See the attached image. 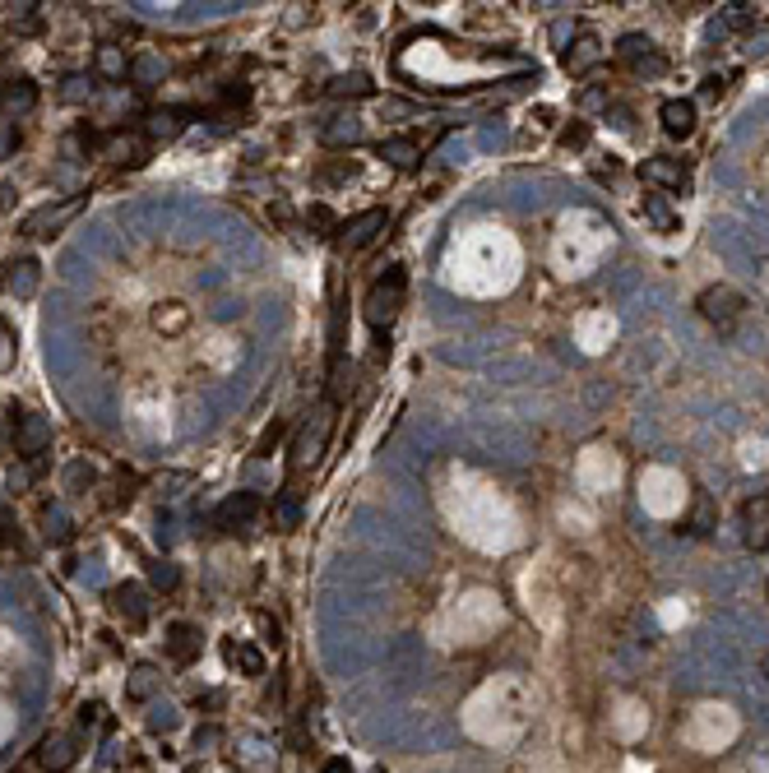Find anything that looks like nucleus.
Segmentation results:
<instances>
[{"label":"nucleus","mask_w":769,"mask_h":773,"mask_svg":"<svg viewBox=\"0 0 769 773\" xmlns=\"http://www.w3.org/2000/svg\"><path fill=\"white\" fill-rule=\"evenodd\" d=\"M218 741V727H205V731H195V746H214Z\"/></svg>","instance_id":"79ce46f5"},{"label":"nucleus","mask_w":769,"mask_h":773,"mask_svg":"<svg viewBox=\"0 0 769 773\" xmlns=\"http://www.w3.org/2000/svg\"><path fill=\"white\" fill-rule=\"evenodd\" d=\"M320 773H353V769H348V760H330V764L320 769Z\"/></svg>","instance_id":"37998d69"},{"label":"nucleus","mask_w":769,"mask_h":773,"mask_svg":"<svg viewBox=\"0 0 769 773\" xmlns=\"http://www.w3.org/2000/svg\"><path fill=\"white\" fill-rule=\"evenodd\" d=\"M37 282H43V264L37 259H28V255H19V259H10L5 264V274H0V288H5L10 297H33L37 292Z\"/></svg>","instance_id":"0eeeda50"},{"label":"nucleus","mask_w":769,"mask_h":773,"mask_svg":"<svg viewBox=\"0 0 769 773\" xmlns=\"http://www.w3.org/2000/svg\"><path fill=\"white\" fill-rule=\"evenodd\" d=\"M695 306H700V315L710 320V324H719V329H733V324L746 315V297H742L737 288H723V282H719V288H704V292H700Z\"/></svg>","instance_id":"7ed1b4c3"},{"label":"nucleus","mask_w":769,"mask_h":773,"mask_svg":"<svg viewBox=\"0 0 769 773\" xmlns=\"http://www.w3.org/2000/svg\"><path fill=\"white\" fill-rule=\"evenodd\" d=\"M228 662L241 667L246 676H265V653L255 644H228Z\"/></svg>","instance_id":"4be33fe9"},{"label":"nucleus","mask_w":769,"mask_h":773,"mask_svg":"<svg viewBox=\"0 0 769 773\" xmlns=\"http://www.w3.org/2000/svg\"><path fill=\"white\" fill-rule=\"evenodd\" d=\"M10 436H14V454H19V459H43V454L51 450V426H47V417L19 408V403H10Z\"/></svg>","instance_id":"f03ea898"},{"label":"nucleus","mask_w":769,"mask_h":773,"mask_svg":"<svg viewBox=\"0 0 769 773\" xmlns=\"http://www.w3.org/2000/svg\"><path fill=\"white\" fill-rule=\"evenodd\" d=\"M74 755H79V750H74V737H60V731H56V737H47L43 746L33 750V769H43V773H66V769L74 764Z\"/></svg>","instance_id":"9d476101"},{"label":"nucleus","mask_w":769,"mask_h":773,"mask_svg":"<svg viewBox=\"0 0 769 773\" xmlns=\"http://www.w3.org/2000/svg\"><path fill=\"white\" fill-rule=\"evenodd\" d=\"M199 648H205V635H199V625H190V621H176L172 630H167V658L172 662H195L199 658Z\"/></svg>","instance_id":"9b49d317"},{"label":"nucleus","mask_w":769,"mask_h":773,"mask_svg":"<svg viewBox=\"0 0 769 773\" xmlns=\"http://www.w3.org/2000/svg\"><path fill=\"white\" fill-rule=\"evenodd\" d=\"M723 89H727V84H723L719 74H710V79H704V97H723Z\"/></svg>","instance_id":"ea45409f"},{"label":"nucleus","mask_w":769,"mask_h":773,"mask_svg":"<svg viewBox=\"0 0 769 773\" xmlns=\"http://www.w3.org/2000/svg\"><path fill=\"white\" fill-rule=\"evenodd\" d=\"M33 107H37V84H33V79L19 74V79H5V84H0V112H5V116H28Z\"/></svg>","instance_id":"f8f14e48"},{"label":"nucleus","mask_w":769,"mask_h":773,"mask_svg":"<svg viewBox=\"0 0 769 773\" xmlns=\"http://www.w3.org/2000/svg\"><path fill=\"white\" fill-rule=\"evenodd\" d=\"M14 205V186H10V181H0V213H5Z\"/></svg>","instance_id":"a19ab883"},{"label":"nucleus","mask_w":769,"mask_h":773,"mask_svg":"<svg viewBox=\"0 0 769 773\" xmlns=\"http://www.w3.org/2000/svg\"><path fill=\"white\" fill-rule=\"evenodd\" d=\"M765 593H769V588H765Z\"/></svg>","instance_id":"a18cd8bd"},{"label":"nucleus","mask_w":769,"mask_h":773,"mask_svg":"<svg viewBox=\"0 0 769 773\" xmlns=\"http://www.w3.org/2000/svg\"><path fill=\"white\" fill-rule=\"evenodd\" d=\"M561 144H565V149H584V144H589V126H584V120L565 126V130H561Z\"/></svg>","instance_id":"c9c22d12"},{"label":"nucleus","mask_w":769,"mask_h":773,"mask_svg":"<svg viewBox=\"0 0 769 773\" xmlns=\"http://www.w3.org/2000/svg\"><path fill=\"white\" fill-rule=\"evenodd\" d=\"M84 482H93V468L89 463H74L70 473H66V486H84Z\"/></svg>","instance_id":"4c0bfd02"},{"label":"nucleus","mask_w":769,"mask_h":773,"mask_svg":"<svg viewBox=\"0 0 769 773\" xmlns=\"http://www.w3.org/2000/svg\"><path fill=\"white\" fill-rule=\"evenodd\" d=\"M644 218H649L654 228H663V232H672V228H677V213L667 209V199H663V195H644Z\"/></svg>","instance_id":"bb28decb"},{"label":"nucleus","mask_w":769,"mask_h":773,"mask_svg":"<svg viewBox=\"0 0 769 773\" xmlns=\"http://www.w3.org/2000/svg\"><path fill=\"white\" fill-rule=\"evenodd\" d=\"M320 139H325V144H357V139H361V120H353V116H334V126H325V130H320Z\"/></svg>","instance_id":"b1692460"},{"label":"nucleus","mask_w":769,"mask_h":773,"mask_svg":"<svg viewBox=\"0 0 769 773\" xmlns=\"http://www.w3.org/2000/svg\"><path fill=\"white\" fill-rule=\"evenodd\" d=\"M93 79L89 74H66V84H60V97H66V103H84V97H93Z\"/></svg>","instance_id":"cd10ccee"},{"label":"nucleus","mask_w":769,"mask_h":773,"mask_svg":"<svg viewBox=\"0 0 769 773\" xmlns=\"http://www.w3.org/2000/svg\"><path fill=\"white\" fill-rule=\"evenodd\" d=\"M97 718H103V704H84V708H79V727H93Z\"/></svg>","instance_id":"58836bf2"},{"label":"nucleus","mask_w":769,"mask_h":773,"mask_svg":"<svg viewBox=\"0 0 769 773\" xmlns=\"http://www.w3.org/2000/svg\"><path fill=\"white\" fill-rule=\"evenodd\" d=\"M37 10H43V5H14L10 24H19V28H24V33H33L37 24H43V19H37Z\"/></svg>","instance_id":"f704fd0d"},{"label":"nucleus","mask_w":769,"mask_h":773,"mask_svg":"<svg viewBox=\"0 0 769 773\" xmlns=\"http://www.w3.org/2000/svg\"><path fill=\"white\" fill-rule=\"evenodd\" d=\"M112 607H116V616H126V625L130 630H139L149 621V612H153V602H149V593L139 584H120V588H112Z\"/></svg>","instance_id":"1a4fd4ad"},{"label":"nucleus","mask_w":769,"mask_h":773,"mask_svg":"<svg viewBox=\"0 0 769 773\" xmlns=\"http://www.w3.org/2000/svg\"><path fill=\"white\" fill-rule=\"evenodd\" d=\"M107 158L120 162V167H139V162L149 158V149L139 144V139H126V135H112L107 139Z\"/></svg>","instance_id":"aec40b11"},{"label":"nucleus","mask_w":769,"mask_h":773,"mask_svg":"<svg viewBox=\"0 0 769 773\" xmlns=\"http://www.w3.org/2000/svg\"><path fill=\"white\" fill-rule=\"evenodd\" d=\"M14 357H19V334L10 329L5 320H0V371H10Z\"/></svg>","instance_id":"c756f323"},{"label":"nucleus","mask_w":769,"mask_h":773,"mask_svg":"<svg viewBox=\"0 0 769 773\" xmlns=\"http://www.w3.org/2000/svg\"><path fill=\"white\" fill-rule=\"evenodd\" d=\"M376 93V84L367 74H338V79H330V97H371Z\"/></svg>","instance_id":"393cba45"},{"label":"nucleus","mask_w":769,"mask_h":773,"mask_svg":"<svg viewBox=\"0 0 769 773\" xmlns=\"http://www.w3.org/2000/svg\"><path fill=\"white\" fill-rule=\"evenodd\" d=\"M283 436H288V421L274 417V421L265 426V436H260V444H255V459H269V454L278 450V440H283Z\"/></svg>","instance_id":"c85d7f7f"},{"label":"nucleus","mask_w":769,"mask_h":773,"mask_svg":"<svg viewBox=\"0 0 769 773\" xmlns=\"http://www.w3.org/2000/svg\"><path fill=\"white\" fill-rule=\"evenodd\" d=\"M181 126H186V112H181V107H158V112L144 116V135L153 139V144H158V139H163V144H167V139H176Z\"/></svg>","instance_id":"f3484780"},{"label":"nucleus","mask_w":769,"mask_h":773,"mask_svg":"<svg viewBox=\"0 0 769 773\" xmlns=\"http://www.w3.org/2000/svg\"><path fill=\"white\" fill-rule=\"evenodd\" d=\"M380 158L390 162V167H399V172H413L422 162V149H417V139H408V135H390V139H380Z\"/></svg>","instance_id":"dca6fc26"},{"label":"nucleus","mask_w":769,"mask_h":773,"mask_svg":"<svg viewBox=\"0 0 769 773\" xmlns=\"http://www.w3.org/2000/svg\"><path fill=\"white\" fill-rule=\"evenodd\" d=\"M43 528H47L51 542H66V537H70V519L60 514V510H47V514H43Z\"/></svg>","instance_id":"473e14b6"},{"label":"nucleus","mask_w":769,"mask_h":773,"mask_svg":"<svg viewBox=\"0 0 769 773\" xmlns=\"http://www.w3.org/2000/svg\"><path fill=\"white\" fill-rule=\"evenodd\" d=\"M255 625H260V635H265V644H274V648L283 644V625L269 612H255Z\"/></svg>","instance_id":"72a5a7b5"},{"label":"nucleus","mask_w":769,"mask_h":773,"mask_svg":"<svg viewBox=\"0 0 769 773\" xmlns=\"http://www.w3.org/2000/svg\"><path fill=\"white\" fill-rule=\"evenodd\" d=\"M710 523H714V505H710V500H700V505H695V514H691V533H710Z\"/></svg>","instance_id":"e433bc0d"},{"label":"nucleus","mask_w":769,"mask_h":773,"mask_svg":"<svg viewBox=\"0 0 769 773\" xmlns=\"http://www.w3.org/2000/svg\"><path fill=\"white\" fill-rule=\"evenodd\" d=\"M403 297H408V274H403V264H390L367 292V320L376 329H390L394 315L403 311Z\"/></svg>","instance_id":"f257e3e1"},{"label":"nucleus","mask_w":769,"mask_h":773,"mask_svg":"<svg viewBox=\"0 0 769 773\" xmlns=\"http://www.w3.org/2000/svg\"><path fill=\"white\" fill-rule=\"evenodd\" d=\"M158 681H163V676H158V667H153V662H139V667L130 671V681H126V695H130V700H149L153 690H158Z\"/></svg>","instance_id":"5701e85b"},{"label":"nucleus","mask_w":769,"mask_h":773,"mask_svg":"<svg viewBox=\"0 0 769 773\" xmlns=\"http://www.w3.org/2000/svg\"><path fill=\"white\" fill-rule=\"evenodd\" d=\"M93 70L103 74V79H126L130 60H126V51H120V47L103 43V47H97V56H93Z\"/></svg>","instance_id":"412c9836"},{"label":"nucleus","mask_w":769,"mask_h":773,"mask_svg":"<svg viewBox=\"0 0 769 773\" xmlns=\"http://www.w3.org/2000/svg\"><path fill=\"white\" fill-rule=\"evenodd\" d=\"M84 209V195H74V199H66V205H43V209H33L24 222H19V232L24 236H47V232H56V228H66V222Z\"/></svg>","instance_id":"39448f33"},{"label":"nucleus","mask_w":769,"mask_h":773,"mask_svg":"<svg viewBox=\"0 0 769 773\" xmlns=\"http://www.w3.org/2000/svg\"><path fill=\"white\" fill-rule=\"evenodd\" d=\"M602 56V47H598V33H589V28H579V37H575V47L565 51V70L571 74H584L594 66V60Z\"/></svg>","instance_id":"a211bd4d"},{"label":"nucleus","mask_w":769,"mask_h":773,"mask_svg":"<svg viewBox=\"0 0 769 773\" xmlns=\"http://www.w3.org/2000/svg\"><path fill=\"white\" fill-rule=\"evenodd\" d=\"M126 79H130L135 89H158V84L167 79V60H163V56H153V51H139V56H130Z\"/></svg>","instance_id":"4468645a"},{"label":"nucleus","mask_w":769,"mask_h":773,"mask_svg":"<svg viewBox=\"0 0 769 773\" xmlns=\"http://www.w3.org/2000/svg\"><path fill=\"white\" fill-rule=\"evenodd\" d=\"M307 228H315V236H334L338 222H334V213H330L325 205H315V209L307 213Z\"/></svg>","instance_id":"7c9ffc66"},{"label":"nucleus","mask_w":769,"mask_h":773,"mask_svg":"<svg viewBox=\"0 0 769 773\" xmlns=\"http://www.w3.org/2000/svg\"><path fill=\"white\" fill-rule=\"evenodd\" d=\"M255 514H260V496L255 491H237V496H228L214 510V528H218V533H228V528H246Z\"/></svg>","instance_id":"6e6552de"},{"label":"nucleus","mask_w":769,"mask_h":773,"mask_svg":"<svg viewBox=\"0 0 769 773\" xmlns=\"http://www.w3.org/2000/svg\"><path fill=\"white\" fill-rule=\"evenodd\" d=\"M617 60H621V66H649L654 74L663 70V60L654 56V43H649V37H640V33H625L621 37V43H617Z\"/></svg>","instance_id":"2eb2a0df"},{"label":"nucleus","mask_w":769,"mask_h":773,"mask_svg":"<svg viewBox=\"0 0 769 773\" xmlns=\"http://www.w3.org/2000/svg\"><path fill=\"white\" fill-rule=\"evenodd\" d=\"M658 116H663V130L672 135V139L695 135V103H691V97H667Z\"/></svg>","instance_id":"ddd939ff"},{"label":"nucleus","mask_w":769,"mask_h":773,"mask_svg":"<svg viewBox=\"0 0 769 773\" xmlns=\"http://www.w3.org/2000/svg\"><path fill=\"white\" fill-rule=\"evenodd\" d=\"M765 676H769V658H765Z\"/></svg>","instance_id":"c03bdc74"},{"label":"nucleus","mask_w":769,"mask_h":773,"mask_svg":"<svg viewBox=\"0 0 769 773\" xmlns=\"http://www.w3.org/2000/svg\"><path fill=\"white\" fill-rule=\"evenodd\" d=\"M640 176L649 181V186L672 190V195H686V190H691V167H686L681 158H644V162H640Z\"/></svg>","instance_id":"20e7f679"},{"label":"nucleus","mask_w":769,"mask_h":773,"mask_svg":"<svg viewBox=\"0 0 769 773\" xmlns=\"http://www.w3.org/2000/svg\"><path fill=\"white\" fill-rule=\"evenodd\" d=\"M149 584H153V588H163V593H172V588L181 584V569H176V560H167V556H153V560H149Z\"/></svg>","instance_id":"a878e982"},{"label":"nucleus","mask_w":769,"mask_h":773,"mask_svg":"<svg viewBox=\"0 0 769 773\" xmlns=\"http://www.w3.org/2000/svg\"><path fill=\"white\" fill-rule=\"evenodd\" d=\"M742 519L751 523V528H765V519H769V491L756 496V500H746V505H742Z\"/></svg>","instance_id":"2f4dec72"},{"label":"nucleus","mask_w":769,"mask_h":773,"mask_svg":"<svg viewBox=\"0 0 769 773\" xmlns=\"http://www.w3.org/2000/svg\"><path fill=\"white\" fill-rule=\"evenodd\" d=\"M390 228V218H384V209H367V213H357V218H348L338 228V241L348 251H361V246H371V241Z\"/></svg>","instance_id":"423d86ee"},{"label":"nucleus","mask_w":769,"mask_h":773,"mask_svg":"<svg viewBox=\"0 0 769 773\" xmlns=\"http://www.w3.org/2000/svg\"><path fill=\"white\" fill-rule=\"evenodd\" d=\"M269 519L278 533H292V528H301V496L297 491H278L274 505H269Z\"/></svg>","instance_id":"6ab92c4d"}]
</instances>
